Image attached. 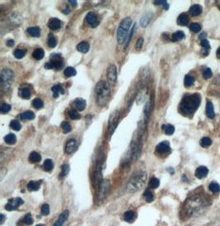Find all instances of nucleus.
<instances>
[{"instance_id": "obj_13", "label": "nucleus", "mask_w": 220, "mask_h": 226, "mask_svg": "<svg viewBox=\"0 0 220 226\" xmlns=\"http://www.w3.org/2000/svg\"><path fill=\"white\" fill-rule=\"evenodd\" d=\"M77 142L74 139H69L65 145V152L67 154L73 153L77 149Z\"/></svg>"}, {"instance_id": "obj_62", "label": "nucleus", "mask_w": 220, "mask_h": 226, "mask_svg": "<svg viewBox=\"0 0 220 226\" xmlns=\"http://www.w3.org/2000/svg\"><path fill=\"white\" fill-rule=\"evenodd\" d=\"M36 226H43L42 224H38V225H36Z\"/></svg>"}, {"instance_id": "obj_5", "label": "nucleus", "mask_w": 220, "mask_h": 226, "mask_svg": "<svg viewBox=\"0 0 220 226\" xmlns=\"http://www.w3.org/2000/svg\"><path fill=\"white\" fill-rule=\"evenodd\" d=\"M14 74L10 69H4L1 73V87L3 91H8L13 82Z\"/></svg>"}, {"instance_id": "obj_45", "label": "nucleus", "mask_w": 220, "mask_h": 226, "mask_svg": "<svg viewBox=\"0 0 220 226\" xmlns=\"http://www.w3.org/2000/svg\"><path fill=\"white\" fill-rule=\"evenodd\" d=\"M32 105H33V106L35 108V109H41V108L43 107L44 103H43V101L41 100V99L36 98V99H35V100H33Z\"/></svg>"}, {"instance_id": "obj_21", "label": "nucleus", "mask_w": 220, "mask_h": 226, "mask_svg": "<svg viewBox=\"0 0 220 226\" xmlns=\"http://www.w3.org/2000/svg\"><path fill=\"white\" fill-rule=\"evenodd\" d=\"M45 56V52L42 48H35L34 52L32 53V57L36 60H41Z\"/></svg>"}, {"instance_id": "obj_16", "label": "nucleus", "mask_w": 220, "mask_h": 226, "mask_svg": "<svg viewBox=\"0 0 220 226\" xmlns=\"http://www.w3.org/2000/svg\"><path fill=\"white\" fill-rule=\"evenodd\" d=\"M68 210H64V212L60 215V217L58 218L56 222L54 223L53 226H62L63 224L64 223V221H66V219L68 218Z\"/></svg>"}, {"instance_id": "obj_29", "label": "nucleus", "mask_w": 220, "mask_h": 226, "mask_svg": "<svg viewBox=\"0 0 220 226\" xmlns=\"http://www.w3.org/2000/svg\"><path fill=\"white\" fill-rule=\"evenodd\" d=\"M33 119H35V113L31 111H26L21 114L22 120H31Z\"/></svg>"}, {"instance_id": "obj_23", "label": "nucleus", "mask_w": 220, "mask_h": 226, "mask_svg": "<svg viewBox=\"0 0 220 226\" xmlns=\"http://www.w3.org/2000/svg\"><path fill=\"white\" fill-rule=\"evenodd\" d=\"M206 113L207 116L209 119H213L215 117V109H214V105L210 101H208L206 105Z\"/></svg>"}, {"instance_id": "obj_37", "label": "nucleus", "mask_w": 220, "mask_h": 226, "mask_svg": "<svg viewBox=\"0 0 220 226\" xmlns=\"http://www.w3.org/2000/svg\"><path fill=\"white\" fill-rule=\"evenodd\" d=\"M57 45V41L56 39L54 38V36L52 34H50L49 36H48V45L50 47V48H54Z\"/></svg>"}, {"instance_id": "obj_4", "label": "nucleus", "mask_w": 220, "mask_h": 226, "mask_svg": "<svg viewBox=\"0 0 220 226\" xmlns=\"http://www.w3.org/2000/svg\"><path fill=\"white\" fill-rule=\"evenodd\" d=\"M132 24V20L130 17L123 19L120 22L118 30H117V41L119 44H123L127 39L128 33L130 30V27Z\"/></svg>"}, {"instance_id": "obj_18", "label": "nucleus", "mask_w": 220, "mask_h": 226, "mask_svg": "<svg viewBox=\"0 0 220 226\" xmlns=\"http://www.w3.org/2000/svg\"><path fill=\"white\" fill-rule=\"evenodd\" d=\"M100 192H99V196H100L101 198H104L105 196H106V193H107V191H108L109 188V183L107 181H105L103 183L101 184V188H100Z\"/></svg>"}, {"instance_id": "obj_44", "label": "nucleus", "mask_w": 220, "mask_h": 226, "mask_svg": "<svg viewBox=\"0 0 220 226\" xmlns=\"http://www.w3.org/2000/svg\"><path fill=\"white\" fill-rule=\"evenodd\" d=\"M144 196L145 197V199H146V201L148 202H152V201H153V198H154L152 193L149 191V190H148V189L145 190V192H144Z\"/></svg>"}, {"instance_id": "obj_28", "label": "nucleus", "mask_w": 220, "mask_h": 226, "mask_svg": "<svg viewBox=\"0 0 220 226\" xmlns=\"http://www.w3.org/2000/svg\"><path fill=\"white\" fill-rule=\"evenodd\" d=\"M41 156L40 154H38L35 151H32L31 153L30 154L29 156V160L31 163H36V162L41 161Z\"/></svg>"}, {"instance_id": "obj_11", "label": "nucleus", "mask_w": 220, "mask_h": 226, "mask_svg": "<svg viewBox=\"0 0 220 226\" xmlns=\"http://www.w3.org/2000/svg\"><path fill=\"white\" fill-rule=\"evenodd\" d=\"M23 204V200L21 198H14V199H10L8 201V204L6 205V210H16L17 207Z\"/></svg>"}, {"instance_id": "obj_14", "label": "nucleus", "mask_w": 220, "mask_h": 226, "mask_svg": "<svg viewBox=\"0 0 220 226\" xmlns=\"http://www.w3.org/2000/svg\"><path fill=\"white\" fill-rule=\"evenodd\" d=\"M208 173H209V170L207 167L200 166L196 170V176L198 178H204L208 175Z\"/></svg>"}, {"instance_id": "obj_60", "label": "nucleus", "mask_w": 220, "mask_h": 226, "mask_svg": "<svg viewBox=\"0 0 220 226\" xmlns=\"http://www.w3.org/2000/svg\"><path fill=\"white\" fill-rule=\"evenodd\" d=\"M3 221H4V215L2 214V215H1V224H3Z\"/></svg>"}, {"instance_id": "obj_56", "label": "nucleus", "mask_w": 220, "mask_h": 226, "mask_svg": "<svg viewBox=\"0 0 220 226\" xmlns=\"http://www.w3.org/2000/svg\"><path fill=\"white\" fill-rule=\"evenodd\" d=\"M134 28H135V26H134V25L133 28H132V30H131L130 34V38H129V39H128L127 44H126V46H125V48H126V47H127V46L129 45V44H130V42L131 38L133 37V34H134Z\"/></svg>"}, {"instance_id": "obj_17", "label": "nucleus", "mask_w": 220, "mask_h": 226, "mask_svg": "<svg viewBox=\"0 0 220 226\" xmlns=\"http://www.w3.org/2000/svg\"><path fill=\"white\" fill-rule=\"evenodd\" d=\"M20 96L23 99H30L31 97V91L27 86H22L19 89Z\"/></svg>"}, {"instance_id": "obj_9", "label": "nucleus", "mask_w": 220, "mask_h": 226, "mask_svg": "<svg viewBox=\"0 0 220 226\" xmlns=\"http://www.w3.org/2000/svg\"><path fill=\"white\" fill-rule=\"evenodd\" d=\"M107 79L110 83L116 84L117 81V68L116 65L111 64L107 68Z\"/></svg>"}, {"instance_id": "obj_31", "label": "nucleus", "mask_w": 220, "mask_h": 226, "mask_svg": "<svg viewBox=\"0 0 220 226\" xmlns=\"http://www.w3.org/2000/svg\"><path fill=\"white\" fill-rule=\"evenodd\" d=\"M172 41H178L182 40L183 38L185 37V34L183 31L182 30H178L177 32H175L174 34H172Z\"/></svg>"}, {"instance_id": "obj_1", "label": "nucleus", "mask_w": 220, "mask_h": 226, "mask_svg": "<svg viewBox=\"0 0 220 226\" xmlns=\"http://www.w3.org/2000/svg\"><path fill=\"white\" fill-rule=\"evenodd\" d=\"M200 104V96L198 94L185 95L180 104L179 110L184 115L191 114L197 109Z\"/></svg>"}, {"instance_id": "obj_25", "label": "nucleus", "mask_w": 220, "mask_h": 226, "mask_svg": "<svg viewBox=\"0 0 220 226\" xmlns=\"http://www.w3.org/2000/svg\"><path fill=\"white\" fill-rule=\"evenodd\" d=\"M89 44L87 43V42H85V41H82L80 44L78 45L77 46V49L79 50V52H81V53H87L88 50H89Z\"/></svg>"}, {"instance_id": "obj_20", "label": "nucleus", "mask_w": 220, "mask_h": 226, "mask_svg": "<svg viewBox=\"0 0 220 226\" xmlns=\"http://www.w3.org/2000/svg\"><path fill=\"white\" fill-rule=\"evenodd\" d=\"M51 91L53 92V95H54V98L58 97L60 95L64 94V90L63 89L62 86H60V85H55V86H52Z\"/></svg>"}, {"instance_id": "obj_47", "label": "nucleus", "mask_w": 220, "mask_h": 226, "mask_svg": "<svg viewBox=\"0 0 220 226\" xmlns=\"http://www.w3.org/2000/svg\"><path fill=\"white\" fill-rule=\"evenodd\" d=\"M190 29L192 30L193 32H198V31L200 30L201 27L200 25L198 24V23H192V24L190 26Z\"/></svg>"}, {"instance_id": "obj_8", "label": "nucleus", "mask_w": 220, "mask_h": 226, "mask_svg": "<svg viewBox=\"0 0 220 226\" xmlns=\"http://www.w3.org/2000/svg\"><path fill=\"white\" fill-rule=\"evenodd\" d=\"M186 206H187L186 208H187L188 213L190 215H193L197 210H200V208L203 206V204H202V201L200 198H197V199L190 200Z\"/></svg>"}, {"instance_id": "obj_32", "label": "nucleus", "mask_w": 220, "mask_h": 226, "mask_svg": "<svg viewBox=\"0 0 220 226\" xmlns=\"http://www.w3.org/2000/svg\"><path fill=\"white\" fill-rule=\"evenodd\" d=\"M53 167H54V164H53V162H52L51 160H46V161L44 162L43 164V168L44 170L47 171V172H50V171H51L53 170Z\"/></svg>"}, {"instance_id": "obj_33", "label": "nucleus", "mask_w": 220, "mask_h": 226, "mask_svg": "<svg viewBox=\"0 0 220 226\" xmlns=\"http://www.w3.org/2000/svg\"><path fill=\"white\" fill-rule=\"evenodd\" d=\"M27 54V49H22V48H17L14 51V56L16 59H22L25 56V54Z\"/></svg>"}, {"instance_id": "obj_48", "label": "nucleus", "mask_w": 220, "mask_h": 226, "mask_svg": "<svg viewBox=\"0 0 220 226\" xmlns=\"http://www.w3.org/2000/svg\"><path fill=\"white\" fill-rule=\"evenodd\" d=\"M24 223L26 224H27V225H30V224H31L33 222V220L32 218H31V215L30 213H28V214H27V215H25V217H24Z\"/></svg>"}, {"instance_id": "obj_39", "label": "nucleus", "mask_w": 220, "mask_h": 226, "mask_svg": "<svg viewBox=\"0 0 220 226\" xmlns=\"http://www.w3.org/2000/svg\"><path fill=\"white\" fill-rule=\"evenodd\" d=\"M163 129L165 131L167 135H172L175 132V127L171 124H167V125H164L163 126Z\"/></svg>"}, {"instance_id": "obj_6", "label": "nucleus", "mask_w": 220, "mask_h": 226, "mask_svg": "<svg viewBox=\"0 0 220 226\" xmlns=\"http://www.w3.org/2000/svg\"><path fill=\"white\" fill-rule=\"evenodd\" d=\"M64 67V62L60 54H51L50 56V61L48 62L45 65V67L46 69H51V68H55L56 70H60Z\"/></svg>"}, {"instance_id": "obj_54", "label": "nucleus", "mask_w": 220, "mask_h": 226, "mask_svg": "<svg viewBox=\"0 0 220 226\" xmlns=\"http://www.w3.org/2000/svg\"><path fill=\"white\" fill-rule=\"evenodd\" d=\"M68 171H69V167H68V164H65L62 167V172H61V176L64 177V176H66L68 174Z\"/></svg>"}, {"instance_id": "obj_38", "label": "nucleus", "mask_w": 220, "mask_h": 226, "mask_svg": "<svg viewBox=\"0 0 220 226\" xmlns=\"http://www.w3.org/2000/svg\"><path fill=\"white\" fill-rule=\"evenodd\" d=\"M211 144H212V141L209 137H203L200 141L201 146H203L204 148L211 145Z\"/></svg>"}, {"instance_id": "obj_7", "label": "nucleus", "mask_w": 220, "mask_h": 226, "mask_svg": "<svg viewBox=\"0 0 220 226\" xmlns=\"http://www.w3.org/2000/svg\"><path fill=\"white\" fill-rule=\"evenodd\" d=\"M120 113L119 111H115L114 113H112L111 118L109 119V125H108V134L109 137H111L112 133L114 132L115 129L116 128L117 125L119 124L120 120Z\"/></svg>"}, {"instance_id": "obj_42", "label": "nucleus", "mask_w": 220, "mask_h": 226, "mask_svg": "<svg viewBox=\"0 0 220 226\" xmlns=\"http://www.w3.org/2000/svg\"><path fill=\"white\" fill-rule=\"evenodd\" d=\"M194 81H195V79L194 77H192L190 75H186L185 77V80H184V84H185V86H192L194 84Z\"/></svg>"}, {"instance_id": "obj_58", "label": "nucleus", "mask_w": 220, "mask_h": 226, "mask_svg": "<svg viewBox=\"0 0 220 226\" xmlns=\"http://www.w3.org/2000/svg\"><path fill=\"white\" fill-rule=\"evenodd\" d=\"M199 38H200V41L205 40V38H206V35H205V33H202V34H200V36H199Z\"/></svg>"}, {"instance_id": "obj_57", "label": "nucleus", "mask_w": 220, "mask_h": 226, "mask_svg": "<svg viewBox=\"0 0 220 226\" xmlns=\"http://www.w3.org/2000/svg\"><path fill=\"white\" fill-rule=\"evenodd\" d=\"M6 45L9 47H12V46L14 45V41L13 40H8V41H6Z\"/></svg>"}, {"instance_id": "obj_40", "label": "nucleus", "mask_w": 220, "mask_h": 226, "mask_svg": "<svg viewBox=\"0 0 220 226\" xmlns=\"http://www.w3.org/2000/svg\"><path fill=\"white\" fill-rule=\"evenodd\" d=\"M160 185V181L158 180L157 178H152L149 181V186L152 188H158V187Z\"/></svg>"}, {"instance_id": "obj_55", "label": "nucleus", "mask_w": 220, "mask_h": 226, "mask_svg": "<svg viewBox=\"0 0 220 226\" xmlns=\"http://www.w3.org/2000/svg\"><path fill=\"white\" fill-rule=\"evenodd\" d=\"M144 43V39L143 38H139L138 41H137V44H136V48L138 49H140L142 47V45Z\"/></svg>"}, {"instance_id": "obj_41", "label": "nucleus", "mask_w": 220, "mask_h": 226, "mask_svg": "<svg viewBox=\"0 0 220 226\" xmlns=\"http://www.w3.org/2000/svg\"><path fill=\"white\" fill-rule=\"evenodd\" d=\"M10 127H11V128H13L15 131H19L22 128V125L17 120H13L10 123Z\"/></svg>"}, {"instance_id": "obj_10", "label": "nucleus", "mask_w": 220, "mask_h": 226, "mask_svg": "<svg viewBox=\"0 0 220 226\" xmlns=\"http://www.w3.org/2000/svg\"><path fill=\"white\" fill-rule=\"evenodd\" d=\"M156 152L159 155H167L171 152V147H170V144L168 142H163L159 143L157 147H156Z\"/></svg>"}, {"instance_id": "obj_50", "label": "nucleus", "mask_w": 220, "mask_h": 226, "mask_svg": "<svg viewBox=\"0 0 220 226\" xmlns=\"http://www.w3.org/2000/svg\"><path fill=\"white\" fill-rule=\"evenodd\" d=\"M41 213H42V215H49V213H50L49 205L45 204L42 206V207H41Z\"/></svg>"}, {"instance_id": "obj_24", "label": "nucleus", "mask_w": 220, "mask_h": 226, "mask_svg": "<svg viewBox=\"0 0 220 226\" xmlns=\"http://www.w3.org/2000/svg\"><path fill=\"white\" fill-rule=\"evenodd\" d=\"M27 33L29 34L31 36H34V37H39L41 35V30H40V28L36 27H29L27 29Z\"/></svg>"}, {"instance_id": "obj_34", "label": "nucleus", "mask_w": 220, "mask_h": 226, "mask_svg": "<svg viewBox=\"0 0 220 226\" xmlns=\"http://www.w3.org/2000/svg\"><path fill=\"white\" fill-rule=\"evenodd\" d=\"M77 74V72L75 70V68H73L72 67H66L65 70H64V75L67 77H73Z\"/></svg>"}, {"instance_id": "obj_27", "label": "nucleus", "mask_w": 220, "mask_h": 226, "mask_svg": "<svg viewBox=\"0 0 220 226\" xmlns=\"http://www.w3.org/2000/svg\"><path fill=\"white\" fill-rule=\"evenodd\" d=\"M40 183L39 182H35V181H31L27 184V189L29 191H37L40 188Z\"/></svg>"}, {"instance_id": "obj_61", "label": "nucleus", "mask_w": 220, "mask_h": 226, "mask_svg": "<svg viewBox=\"0 0 220 226\" xmlns=\"http://www.w3.org/2000/svg\"><path fill=\"white\" fill-rule=\"evenodd\" d=\"M217 55L218 58H220V47L218 48V50H217Z\"/></svg>"}, {"instance_id": "obj_35", "label": "nucleus", "mask_w": 220, "mask_h": 226, "mask_svg": "<svg viewBox=\"0 0 220 226\" xmlns=\"http://www.w3.org/2000/svg\"><path fill=\"white\" fill-rule=\"evenodd\" d=\"M209 190L213 192H215V193H218L220 192V186L218 183H217L216 182H212L210 183L209 186Z\"/></svg>"}, {"instance_id": "obj_49", "label": "nucleus", "mask_w": 220, "mask_h": 226, "mask_svg": "<svg viewBox=\"0 0 220 226\" xmlns=\"http://www.w3.org/2000/svg\"><path fill=\"white\" fill-rule=\"evenodd\" d=\"M203 77L204 79H209L212 77V71L210 68H205L203 72Z\"/></svg>"}, {"instance_id": "obj_22", "label": "nucleus", "mask_w": 220, "mask_h": 226, "mask_svg": "<svg viewBox=\"0 0 220 226\" xmlns=\"http://www.w3.org/2000/svg\"><path fill=\"white\" fill-rule=\"evenodd\" d=\"M74 105L79 110H83L84 108L86 107V101L83 99H82V98H78V99L74 100Z\"/></svg>"}, {"instance_id": "obj_12", "label": "nucleus", "mask_w": 220, "mask_h": 226, "mask_svg": "<svg viewBox=\"0 0 220 226\" xmlns=\"http://www.w3.org/2000/svg\"><path fill=\"white\" fill-rule=\"evenodd\" d=\"M85 21L87 22V24L91 26V27H97L98 25V20H97V16L94 13H88L86 16V18H85Z\"/></svg>"}, {"instance_id": "obj_51", "label": "nucleus", "mask_w": 220, "mask_h": 226, "mask_svg": "<svg viewBox=\"0 0 220 226\" xmlns=\"http://www.w3.org/2000/svg\"><path fill=\"white\" fill-rule=\"evenodd\" d=\"M10 109H11V106L8 105V104H6V103L3 104L2 106H1V108H0V110H1L2 113H7V112H8Z\"/></svg>"}, {"instance_id": "obj_52", "label": "nucleus", "mask_w": 220, "mask_h": 226, "mask_svg": "<svg viewBox=\"0 0 220 226\" xmlns=\"http://www.w3.org/2000/svg\"><path fill=\"white\" fill-rule=\"evenodd\" d=\"M155 4H161V5L163 6V8H165L166 10H167L169 8L168 3L167 1H164V0H158V1H154Z\"/></svg>"}, {"instance_id": "obj_26", "label": "nucleus", "mask_w": 220, "mask_h": 226, "mask_svg": "<svg viewBox=\"0 0 220 226\" xmlns=\"http://www.w3.org/2000/svg\"><path fill=\"white\" fill-rule=\"evenodd\" d=\"M189 22L187 15L185 13H182L177 18V23L181 26H186Z\"/></svg>"}, {"instance_id": "obj_15", "label": "nucleus", "mask_w": 220, "mask_h": 226, "mask_svg": "<svg viewBox=\"0 0 220 226\" xmlns=\"http://www.w3.org/2000/svg\"><path fill=\"white\" fill-rule=\"evenodd\" d=\"M48 27L52 30H58L61 27V22L58 18H51L48 22Z\"/></svg>"}, {"instance_id": "obj_53", "label": "nucleus", "mask_w": 220, "mask_h": 226, "mask_svg": "<svg viewBox=\"0 0 220 226\" xmlns=\"http://www.w3.org/2000/svg\"><path fill=\"white\" fill-rule=\"evenodd\" d=\"M200 45L201 46L204 48V49H205V50H209V48H210V45H209V42L208 41H206V40H203V41H201L200 42Z\"/></svg>"}, {"instance_id": "obj_46", "label": "nucleus", "mask_w": 220, "mask_h": 226, "mask_svg": "<svg viewBox=\"0 0 220 226\" xmlns=\"http://www.w3.org/2000/svg\"><path fill=\"white\" fill-rule=\"evenodd\" d=\"M68 114H69V117H70L72 119H80V115H79V113H78L77 110H75V109H70L69 112H68Z\"/></svg>"}, {"instance_id": "obj_36", "label": "nucleus", "mask_w": 220, "mask_h": 226, "mask_svg": "<svg viewBox=\"0 0 220 226\" xmlns=\"http://www.w3.org/2000/svg\"><path fill=\"white\" fill-rule=\"evenodd\" d=\"M124 219L125 221L127 222H132L134 219V213L132 210H129L127 212L125 213L124 215Z\"/></svg>"}, {"instance_id": "obj_43", "label": "nucleus", "mask_w": 220, "mask_h": 226, "mask_svg": "<svg viewBox=\"0 0 220 226\" xmlns=\"http://www.w3.org/2000/svg\"><path fill=\"white\" fill-rule=\"evenodd\" d=\"M61 128H62L63 132L64 133H67V132H69L72 130V127H71V125L68 124V122H63L61 124Z\"/></svg>"}, {"instance_id": "obj_3", "label": "nucleus", "mask_w": 220, "mask_h": 226, "mask_svg": "<svg viewBox=\"0 0 220 226\" xmlns=\"http://www.w3.org/2000/svg\"><path fill=\"white\" fill-rule=\"evenodd\" d=\"M147 178V174L145 172L138 173L137 174L130 179L127 185V191L130 192H134L141 189L144 187Z\"/></svg>"}, {"instance_id": "obj_19", "label": "nucleus", "mask_w": 220, "mask_h": 226, "mask_svg": "<svg viewBox=\"0 0 220 226\" xmlns=\"http://www.w3.org/2000/svg\"><path fill=\"white\" fill-rule=\"evenodd\" d=\"M202 13V7L199 4H195L190 8V13L191 16H199Z\"/></svg>"}, {"instance_id": "obj_59", "label": "nucleus", "mask_w": 220, "mask_h": 226, "mask_svg": "<svg viewBox=\"0 0 220 226\" xmlns=\"http://www.w3.org/2000/svg\"><path fill=\"white\" fill-rule=\"evenodd\" d=\"M69 3H70L71 4H72V5H73V6L77 5V1H71V0H70V1H69Z\"/></svg>"}, {"instance_id": "obj_30", "label": "nucleus", "mask_w": 220, "mask_h": 226, "mask_svg": "<svg viewBox=\"0 0 220 226\" xmlns=\"http://www.w3.org/2000/svg\"><path fill=\"white\" fill-rule=\"evenodd\" d=\"M4 140H5L6 143H8L9 145H13V144H15L16 142V136L13 133H9L4 137Z\"/></svg>"}, {"instance_id": "obj_2", "label": "nucleus", "mask_w": 220, "mask_h": 226, "mask_svg": "<svg viewBox=\"0 0 220 226\" xmlns=\"http://www.w3.org/2000/svg\"><path fill=\"white\" fill-rule=\"evenodd\" d=\"M97 102L101 106H104L108 103L111 98V88L108 82L105 81H99L95 87Z\"/></svg>"}]
</instances>
